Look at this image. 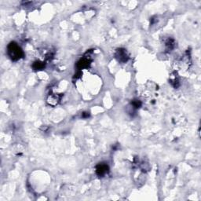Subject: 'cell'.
Listing matches in <instances>:
<instances>
[{
  "label": "cell",
  "mask_w": 201,
  "mask_h": 201,
  "mask_svg": "<svg viewBox=\"0 0 201 201\" xmlns=\"http://www.w3.org/2000/svg\"><path fill=\"white\" fill-rule=\"evenodd\" d=\"M7 54H8L9 57L11 58V60L14 61L20 60L21 58L24 57V52L20 47L19 45L15 42H12L8 45Z\"/></svg>",
  "instance_id": "obj_1"
},
{
  "label": "cell",
  "mask_w": 201,
  "mask_h": 201,
  "mask_svg": "<svg viewBox=\"0 0 201 201\" xmlns=\"http://www.w3.org/2000/svg\"><path fill=\"white\" fill-rule=\"evenodd\" d=\"M109 166L106 163H99L96 167V173L99 177L105 176L109 172Z\"/></svg>",
  "instance_id": "obj_2"
},
{
  "label": "cell",
  "mask_w": 201,
  "mask_h": 201,
  "mask_svg": "<svg viewBox=\"0 0 201 201\" xmlns=\"http://www.w3.org/2000/svg\"><path fill=\"white\" fill-rule=\"evenodd\" d=\"M116 57L119 61H121L123 63H125L129 59V56H128L127 53L124 49H118L116 53Z\"/></svg>",
  "instance_id": "obj_3"
},
{
  "label": "cell",
  "mask_w": 201,
  "mask_h": 201,
  "mask_svg": "<svg viewBox=\"0 0 201 201\" xmlns=\"http://www.w3.org/2000/svg\"><path fill=\"white\" fill-rule=\"evenodd\" d=\"M90 65V60L89 59V57H83L77 63V68L79 69H83V68L89 67Z\"/></svg>",
  "instance_id": "obj_4"
},
{
  "label": "cell",
  "mask_w": 201,
  "mask_h": 201,
  "mask_svg": "<svg viewBox=\"0 0 201 201\" xmlns=\"http://www.w3.org/2000/svg\"><path fill=\"white\" fill-rule=\"evenodd\" d=\"M32 67L35 70H41V69L44 68V67H45V64H44L43 61H35V62H34Z\"/></svg>",
  "instance_id": "obj_5"
},
{
  "label": "cell",
  "mask_w": 201,
  "mask_h": 201,
  "mask_svg": "<svg viewBox=\"0 0 201 201\" xmlns=\"http://www.w3.org/2000/svg\"><path fill=\"white\" fill-rule=\"evenodd\" d=\"M174 48V41L172 39H169L166 42V50L167 51H171Z\"/></svg>",
  "instance_id": "obj_6"
},
{
  "label": "cell",
  "mask_w": 201,
  "mask_h": 201,
  "mask_svg": "<svg viewBox=\"0 0 201 201\" xmlns=\"http://www.w3.org/2000/svg\"><path fill=\"white\" fill-rule=\"evenodd\" d=\"M131 105H132V107H133L134 109H139L140 107L141 106V101L139 100H134L132 102H131Z\"/></svg>",
  "instance_id": "obj_7"
},
{
  "label": "cell",
  "mask_w": 201,
  "mask_h": 201,
  "mask_svg": "<svg viewBox=\"0 0 201 201\" xmlns=\"http://www.w3.org/2000/svg\"><path fill=\"white\" fill-rule=\"evenodd\" d=\"M89 116H90L89 112H83V118H87V117H89Z\"/></svg>",
  "instance_id": "obj_8"
}]
</instances>
